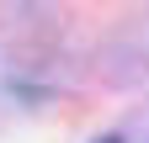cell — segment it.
<instances>
[{
  "mask_svg": "<svg viewBox=\"0 0 149 143\" xmlns=\"http://www.w3.org/2000/svg\"><path fill=\"white\" fill-rule=\"evenodd\" d=\"M96 143H123V138H96Z\"/></svg>",
  "mask_w": 149,
  "mask_h": 143,
  "instance_id": "obj_1",
  "label": "cell"
}]
</instances>
